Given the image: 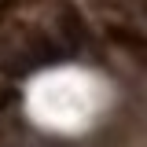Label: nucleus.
Here are the masks:
<instances>
[{"label": "nucleus", "mask_w": 147, "mask_h": 147, "mask_svg": "<svg viewBox=\"0 0 147 147\" xmlns=\"http://www.w3.org/2000/svg\"><path fill=\"white\" fill-rule=\"evenodd\" d=\"M63 52L66 44H59L48 30L0 15V74L4 77H22L40 66H52L63 59Z\"/></svg>", "instance_id": "f257e3e1"}, {"label": "nucleus", "mask_w": 147, "mask_h": 147, "mask_svg": "<svg viewBox=\"0 0 147 147\" xmlns=\"http://www.w3.org/2000/svg\"><path fill=\"white\" fill-rule=\"evenodd\" d=\"M59 26H63L59 33H63V40H66L70 48L85 40V22H81V15H77L74 7H63V11H59Z\"/></svg>", "instance_id": "f03ea898"}]
</instances>
